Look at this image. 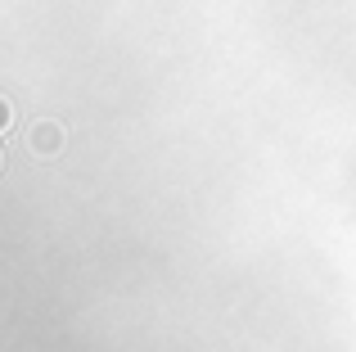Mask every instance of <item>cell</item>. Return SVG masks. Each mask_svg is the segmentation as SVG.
<instances>
[{
	"label": "cell",
	"mask_w": 356,
	"mask_h": 352,
	"mask_svg": "<svg viewBox=\"0 0 356 352\" xmlns=\"http://www.w3.org/2000/svg\"><path fill=\"white\" fill-rule=\"evenodd\" d=\"M32 150L54 154V150H59V127H50V122H45V127H36V131H32Z\"/></svg>",
	"instance_id": "obj_1"
},
{
	"label": "cell",
	"mask_w": 356,
	"mask_h": 352,
	"mask_svg": "<svg viewBox=\"0 0 356 352\" xmlns=\"http://www.w3.org/2000/svg\"><path fill=\"white\" fill-rule=\"evenodd\" d=\"M9 122H14V109H9V99H0V131H5Z\"/></svg>",
	"instance_id": "obj_2"
}]
</instances>
